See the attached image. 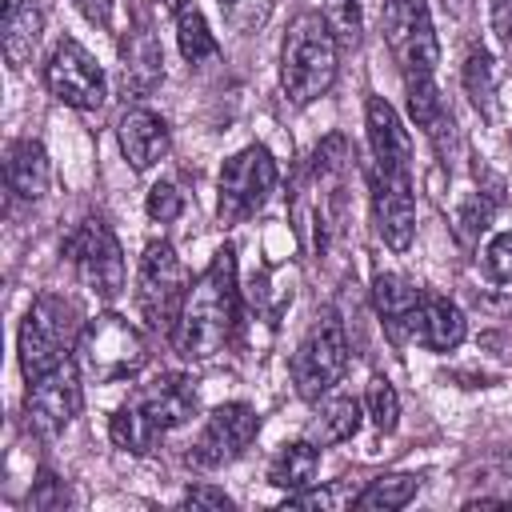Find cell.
Instances as JSON below:
<instances>
[{"mask_svg": "<svg viewBox=\"0 0 512 512\" xmlns=\"http://www.w3.org/2000/svg\"><path fill=\"white\" fill-rule=\"evenodd\" d=\"M240 316V288H236V248L224 244L208 268L188 284L180 320H176V352L192 364L212 360L216 352H224V344L232 340Z\"/></svg>", "mask_w": 512, "mask_h": 512, "instance_id": "6da1fadb", "label": "cell"}, {"mask_svg": "<svg viewBox=\"0 0 512 512\" xmlns=\"http://www.w3.org/2000/svg\"><path fill=\"white\" fill-rule=\"evenodd\" d=\"M196 412V388L188 376H156L152 384L136 388L108 420V436L116 448L124 452H152V444L160 436H168L172 428H180L188 416Z\"/></svg>", "mask_w": 512, "mask_h": 512, "instance_id": "7a4b0ae2", "label": "cell"}, {"mask_svg": "<svg viewBox=\"0 0 512 512\" xmlns=\"http://www.w3.org/2000/svg\"><path fill=\"white\" fill-rule=\"evenodd\" d=\"M336 52L340 44L320 12H300L288 24L280 48V84L296 108L328 96V88L336 84Z\"/></svg>", "mask_w": 512, "mask_h": 512, "instance_id": "3957f363", "label": "cell"}, {"mask_svg": "<svg viewBox=\"0 0 512 512\" xmlns=\"http://www.w3.org/2000/svg\"><path fill=\"white\" fill-rule=\"evenodd\" d=\"M80 336H84V312H80V304L72 296H64V292H40L32 300V308L24 312L20 336H16L24 380H36L48 368L64 364L76 352Z\"/></svg>", "mask_w": 512, "mask_h": 512, "instance_id": "277c9868", "label": "cell"}, {"mask_svg": "<svg viewBox=\"0 0 512 512\" xmlns=\"http://www.w3.org/2000/svg\"><path fill=\"white\" fill-rule=\"evenodd\" d=\"M80 352V368L96 380V384H116V380H132L144 364H148V344L140 336V328H132L124 316L104 312L96 320L84 324V336L76 344Z\"/></svg>", "mask_w": 512, "mask_h": 512, "instance_id": "5b68a950", "label": "cell"}, {"mask_svg": "<svg viewBox=\"0 0 512 512\" xmlns=\"http://www.w3.org/2000/svg\"><path fill=\"white\" fill-rule=\"evenodd\" d=\"M188 296V272L168 240H152L136 268V312L152 332H176Z\"/></svg>", "mask_w": 512, "mask_h": 512, "instance_id": "8992f818", "label": "cell"}, {"mask_svg": "<svg viewBox=\"0 0 512 512\" xmlns=\"http://www.w3.org/2000/svg\"><path fill=\"white\" fill-rule=\"evenodd\" d=\"M348 372V332L332 308H324L292 352V384L300 400H320Z\"/></svg>", "mask_w": 512, "mask_h": 512, "instance_id": "52a82bcc", "label": "cell"}, {"mask_svg": "<svg viewBox=\"0 0 512 512\" xmlns=\"http://www.w3.org/2000/svg\"><path fill=\"white\" fill-rule=\"evenodd\" d=\"M64 256L76 268V280L96 296V300H116L124 288V252L112 228L100 216H88L72 228L64 240Z\"/></svg>", "mask_w": 512, "mask_h": 512, "instance_id": "ba28073f", "label": "cell"}, {"mask_svg": "<svg viewBox=\"0 0 512 512\" xmlns=\"http://www.w3.org/2000/svg\"><path fill=\"white\" fill-rule=\"evenodd\" d=\"M216 192H220L216 212H220L224 224H240V220L256 216L268 204V196L276 192V160H272V152L264 144L240 148L232 160H224Z\"/></svg>", "mask_w": 512, "mask_h": 512, "instance_id": "9c48e42d", "label": "cell"}, {"mask_svg": "<svg viewBox=\"0 0 512 512\" xmlns=\"http://www.w3.org/2000/svg\"><path fill=\"white\" fill-rule=\"evenodd\" d=\"M384 40L404 76H436L440 40L424 0H384Z\"/></svg>", "mask_w": 512, "mask_h": 512, "instance_id": "30bf717a", "label": "cell"}, {"mask_svg": "<svg viewBox=\"0 0 512 512\" xmlns=\"http://www.w3.org/2000/svg\"><path fill=\"white\" fill-rule=\"evenodd\" d=\"M44 84L48 92L76 108V112H96L108 96V80H104V68L96 64V56L80 44V40H60L44 64Z\"/></svg>", "mask_w": 512, "mask_h": 512, "instance_id": "8fae6325", "label": "cell"}, {"mask_svg": "<svg viewBox=\"0 0 512 512\" xmlns=\"http://www.w3.org/2000/svg\"><path fill=\"white\" fill-rule=\"evenodd\" d=\"M260 432V416L248 404H220L208 412L204 428L196 432L192 448H188V464L192 468H224L232 460H240L248 452V444Z\"/></svg>", "mask_w": 512, "mask_h": 512, "instance_id": "7c38bea8", "label": "cell"}, {"mask_svg": "<svg viewBox=\"0 0 512 512\" xmlns=\"http://www.w3.org/2000/svg\"><path fill=\"white\" fill-rule=\"evenodd\" d=\"M80 368L72 360L48 368L44 376L28 380V396H24V416H28V428L40 432V436H56L64 432L76 412H80Z\"/></svg>", "mask_w": 512, "mask_h": 512, "instance_id": "4fadbf2b", "label": "cell"}, {"mask_svg": "<svg viewBox=\"0 0 512 512\" xmlns=\"http://www.w3.org/2000/svg\"><path fill=\"white\" fill-rule=\"evenodd\" d=\"M368 184H372V216H376V232L392 252H408L412 236H416V192H412V172H384V168H368Z\"/></svg>", "mask_w": 512, "mask_h": 512, "instance_id": "5bb4252c", "label": "cell"}, {"mask_svg": "<svg viewBox=\"0 0 512 512\" xmlns=\"http://www.w3.org/2000/svg\"><path fill=\"white\" fill-rule=\"evenodd\" d=\"M364 128H368V148L372 164L384 172H412V140L408 128L400 124L396 108L384 96H368L364 104Z\"/></svg>", "mask_w": 512, "mask_h": 512, "instance_id": "9a60e30c", "label": "cell"}, {"mask_svg": "<svg viewBox=\"0 0 512 512\" xmlns=\"http://www.w3.org/2000/svg\"><path fill=\"white\" fill-rule=\"evenodd\" d=\"M372 304H376V316H380V324L388 328L392 340L416 336L424 292L412 288L404 276H396V272H376V280H372Z\"/></svg>", "mask_w": 512, "mask_h": 512, "instance_id": "2e32d148", "label": "cell"}, {"mask_svg": "<svg viewBox=\"0 0 512 512\" xmlns=\"http://www.w3.org/2000/svg\"><path fill=\"white\" fill-rule=\"evenodd\" d=\"M116 140H120L124 160L136 172H148L152 164H160L168 156V124L152 108H128L116 120Z\"/></svg>", "mask_w": 512, "mask_h": 512, "instance_id": "e0dca14e", "label": "cell"}, {"mask_svg": "<svg viewBox=\"0 0 512 512\" xmlns=\"http://www.w3.org/2000/svg\"><path fill=\"white\" fill-rule=\"evenodd\" d=\"M4 176H8V192L20 200H40L48 192L52 180V164L40 140H12L4 152Z\"/></svg>", "mask_w": 512, "mask_h": 512, "instance_id": "ac0fdd59", "label": "cell"}, {"mask_svg": "<svg viewBox=\"0 0 512 512\" xmlns=\"http://www.w3.org/2000/svg\"><path fill=\"white\" fill-rule=\"evenodd\" d=\"M44 32V12L36 0H4V20H0V44H4V60L12 68L32 64V52L40 44Z\"/></svg>", "mask_w": 512, "mask_h": 512, "instance_id": "d6986e66", "label": "cell"}, {"mask_svg": "<svg viewBox=\"0 0 512 512\" xmlns=\"http://www.w3.org/2000/svg\"><path fill=\"white\" fill-rule=\"evenodd\" d=\"M120 60H124V84L136 96L152 92L164 76V52H160V44L144 20H136V28L120 40Z\"/></svg>", "mask_w": 512, "mask_h": 512, "instance_id": "ffe728a7", "label": "cell"}, {"mask_svg": "<svg viewBox=\"0 0 512 512\" xmlns=\"http://www.w3.org/2000/svg\"><path fill=\"white\" fill-rule=\"evenodd\" d=\"M416 336H420V344H424L428 352H452V348L464 344L468 320H464V312H460L448 296H424Z\"/></svg>", "mask_w": 512, "mask_h": 512, "instance_id": "44dd1931", "label": "cell"}, {"mask_svg": "<svg viewBox=\"0 0 512 512\" xmlns=\"http://www.w3.org/2000/svg\"><path fill=\"white\" fill-rule=\"evenodd\" d=\"M404 92H408V112H412L416 128H424V136L444 148V132H452V112H448L436 80L432 76H404Z\"/></svg>", "mask_w": 512, "mask_h": 512, "instance_id": "7402d4cb", "label": "cell"}, {"mask_svg": "<svg viewBox=\"0 0 512 512\" xmlns=\"http://www.w3.org/2000/svg\"><path fill=\"white\" fill-rule=\"evenodd\" d=\"M316 468H320V444L296 440V444H284V448L272 456V464H268V484H276V488H284V492H300V488H312Z\"/></svg>", "mask_w": 512, "mask_h": 512, "instance_id": "603a6c76", "label": "cell"}, {"mask_svg": "<svg viewBox=\"0 0 512 512\" xmlns=\"http://www.w3.org/2000/svg\"><path fill=\"white\" fill-rule=\"evenodd\" d=\"M360 428V400L356 396H332L328 404H320V412L308 420V440L320 448L344 444L352 440Z\"/></svg>", "mask_w": 512, "mask_h": 512, "instance_id": "cb8c5ba5", "label": "cell"}, {"mask_svg": "<svg viewBox=\"0 0 512 512\" xmlns=\"http://www.w3.org/2000/svg\"><path fill=\"white\" fill-rule=\"evenodd\" d=\"M416 492H420V476H412V472H388V476L368 480L356 492L352 504L356 508H372V512H392V508H404Z\"/></svg>", "mask_w": 512, "mask_h": 512, "instance_id": "d4e9b609", "label": "cell"}, {"mask_svg": "<svg viewBox=\"0 0 512 512\" xmlns=\"http://www.w3.org/2000/svg\"><path fill=\"white\" fill-rule=\"evenodd\" d=\"M176 44H180V56H184L188 64H200V60L220 56V44H216L212 28H208L204 12H200L192 0H188L184 8H176Z\"/></svg>", "mask_w": 512, "mask_h": 512, "instance_id": "484cf974", "label": "cell"}, {"mask_svg": "<svg viewBox=\"0 0 512 512\" xmlns=\"http://www.w3.org/2000/svg\"><path fill=\"white\" fill-rule=\"evenodd\" d=\"M464 92H468V100L476 104L480 116H492V108H496V64L484 48H476L464 60Z\"/></svg>", "mask_w": 512, "mask_h": 512, "instance_id": "4316f807", "label": "cell"}, {"mask_svg": "<svg viewBox=\"0 0 512 512\" xmlns=\"http://www.w3.org/2000/svg\"><path fill=\"white\" fill-rule=\"evenodd\" d=\"M364 408H368V416H372V424L380 432H396V424H400V396H396V388L384 376H372L368 380Z\"/></svg>", "mask_w": 512, "mask_h": 512, "instance_id": "83f0119b", "label": "cell"}, {"mask_svg": "<svg viewBox=\"0 0 512 512\" xmlns=\"http://www.w3.org/2000/svg\"><path fill=\"white\" fill-rule=\"evenodd\" d=\"M336 36L340 48H356L360 44V4L356 0H324V12H320Z\"/></svg>", "mask_w": 512, "mask_h": 512, "instance_id": "f1b7e54d", "label": "cell"}, {"mask_svg": "<svg viewBox=\"0 0 512 512\" xmlns=\"http://www.w3.org/2000/svg\"><path fill=\"white\" fill-rule=\"evenodd\" d=\"M216 4H220L224 24H228L232 32H240V36L264 28V20H268V12H272V0H216Z\"/></svg>", "mask_w": 512, "mask_h": 512, "instance_id": "f546056e", "label": "cell"}, {"mask_svg": "<svg viewBox=\"0 0 512 512\" xmlns=\"http://www.w3.org/2000/svg\"><path fill=\"white\" fill-rule=\"evenodd\" d=\"M488 220H492V200H488L484 192H472V196L456 208V232H460V240L472 244V240L488 228Z\"/></svg>", "mask_w": 512, "mask_h": 512, "instance_id": "4dcf8cb0", "label": "cell"}, {"mask_svg": "<svg viewBox=\"0 0 512 512\" xmlns=\"http://www.w3.org/2000/svg\"><path fill=\"white\" fill-rule=\"evenodd\" d=\"M480 268L492 284H512V232H500L480 252Z\"/></svg>", "mask_w": 512, "mask_h": 512, "instance_id": "1f68e13d", "label": "cell"}, {"mask_svg": "<svg viewBox=\"0 0 512 512\" xmlns=\"http://www.w3.org/2000/svg\"><path fill=\"white\" fill-rule=\"evenodd\" d=\"M144 212L156 220V224H172L180 212H184V196L172 180H156L148 188V200H144Z\"/></svg>", "mask_w": 512, "mask_h": 512, "instance_id": "d6a6232c", "label": "cell"}, {"mask_svg": "<svg viewBox=\"0 0 512 512\" xmlns=\"http://www.w3.org/2000/svg\"><path fill=\"white\" fill-rule=\"evenodd\" d=\"M184 508H232V496L224 488H212V484H192L184 496H180Z\"/></svg>", "mask_w": 512, "mask_h": 512, "instance_id": "836d02e7", "label": "cell"}, {"mask_svg": "<svg viewBox=\"0 0 512 512\" xmlns=\"http://www.w3.org/2000/svg\"><path fill=\"white\" fill-rule=\"evenodd\" d=\"M64 504V488L56 484V476L52 472H40V480H36V492H32V508H60Z\"/></svg>", "mask_w": 512, "mask_h": 512, "instance_id": "e575fe53", "label": "cell"}, {"mask_svg": "<svg viewBox=\"0 0 512 512\" xmlns=\"http://www.w3.org/2000/svg\"><path fill=\"white\" fill-rule=\"evenodd\" d=\"M80 16L96 28H112V0H76Z\"/></svg>", "mask_w": 512, "mask_h": 512, "instance_id": "d590c367", "label": "cell"}, {"mask_svg": "<svg viewBox=\"0 0 512 512\" xmlns=\"http://www.w3.org/2000/svg\"><path fill=\"white\" fill-rule=\"evenodd\" d=\"M492 32L512 44V0H492Z\"/></svg>", "mask_w": 512, "mask_h": 512, "instance_id": "8d00e7d4", "label": "cell"}, {"mask_svg": "<svg viewBox=\"0 0 512 512\" xmlns=\"http://www.w3.org/2000/svg\"><path fill=\"white\" fill-rule=\"evenodd\" d=\"M464 508H504V500H468Z\"/></svg>", "mask_w": 512, "mask_h": 512, "instance_id": "74e56055", "label": "cell"}, {"mask_svg": "<svg viewBox=\"0 0 512 512\" xmlns=\"http://www.w3.org/2000/svg\"><path fill=\"white\" fill-rule=\"evenodd\" d=\"M184 4H188V0H164V8H172V12H176V8H184Z\"/></svg>", "mask_w": 512, "mask_h": 512, "instance_id": "f35d334b", "label": "cell"}, {"mask_svg": "<svg viewBox=\"0 0 512 512\" xmlns=\"http://www.w3.org/2000/svg\"><path fill=\"white\" fill-rule=\"evenodd\" d=\"M504 468H508V476H512V456H508V464H504Z\"/></svg>", "mask_w": 512, "mask_h": 512, "instance_id": "ab89813d", "label": "cell"}]
</instances>
